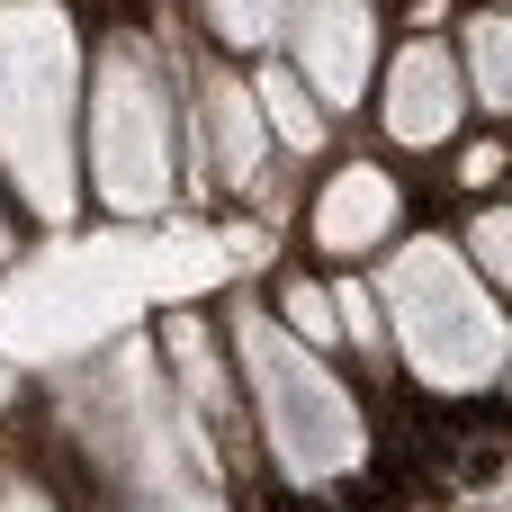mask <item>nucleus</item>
Returning <instances> with one entry per match:
<instances>
[{"mask_svg": "<svg viewBox=\"0 0 512 512\" xmlns=\"http://www.w3.org/2000/svg\"><path fill=\"white\" fill-rule=\"evenodd\" d=\"M342 512H396V495H387V486H369V477H360V486H351V495H342Z\"/></svg>", "mask_w": 512, "mask_h": 512, "instance_id": "nucleus-1", "label": "nucleus"}, {"mask_svg": "<svg viewBox=\"0 0 512 512\" xmlns=\"http://www.w3.org/2000/svg\"><path fill=\"white\" fill-rule=\"evenodd\" d=\"M468 423H477V432H512V405H504V396H486V405H468Z\"/></svg>", "mask_w": 512, "mask_h": 512, "instance_id": "nucleus-2", "label": "nucleus"}, {"mask_svg": "<svg viewBox=\"0 0 512 512\" xmlns=\"http://www.w3.org/2000/svg\"><path fill=\"white\" fill-rule=\"evenodd\" d=\"M459 477H468V486H495V477H504V450H477V459H468Z\"/></svg>", "mask_w": 512, "mask_h": 512, "instance_id": "nucleus-3", "label": "nucleus"}, {"mask_svg": "<svg viewBox=\"0 0 512 512\" xmlns=\"http://www.w3.org/2000/svg\"><path fill=\"white\" fill-rule=\"evenodd\" d=\"M270 512H333V504H315V495H279Z\"/></svg>", "mask_w": 512, "mask_h": 512, "instance_id": "nucleus-4", "label": "nucleus"}]
</instances>
